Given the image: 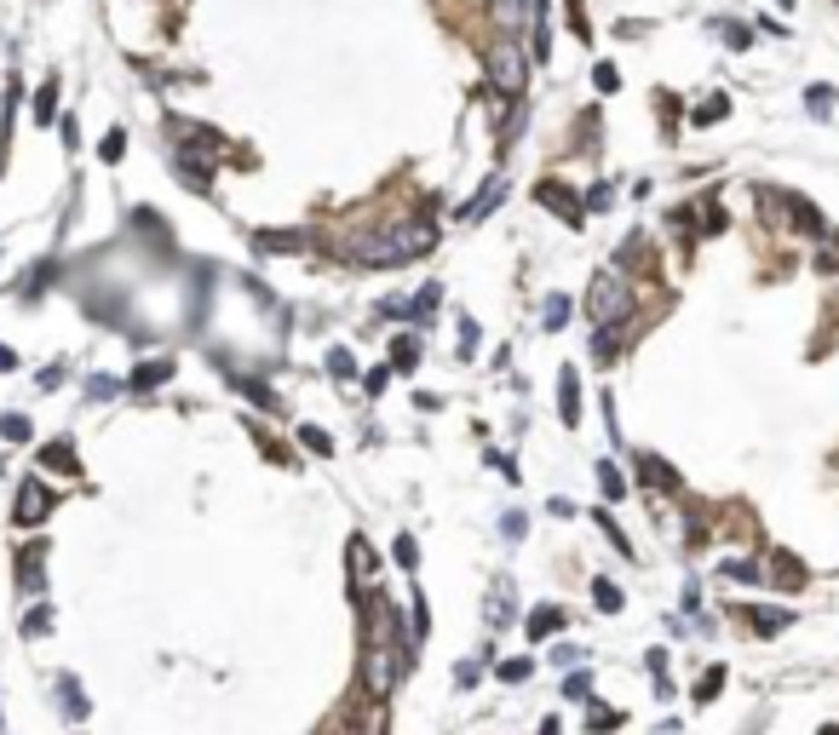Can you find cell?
Masks as SVG:
<instances>
[{
    "instance_id": "6da1fadb",
    "label": "cell",
    "mask_w": 839,
    "mask_h": 735,
    "mask_svg": "<svg viewBox=\"0 0 839 735\" xmlns=\"http://www.w3.org/2000/svg\"><path fill=\"white\" fill-rule=\"evenodd\" d=\"M438 247V218H402V225H380V230H356L346 242L351 264L368 271H392V264H414Z\"/></svg>"
},
{
    "instance_id": "7a4b0ae2",
    "label": "cell",
    "mask_w": 839,
    "mask_h": 735,
    "mask_svg": "<svg viewBox=\"0 0 839 735\" xmlns=\"http://www.w3.org/2000/svg\"><path fill=\"white\" fill-rule=\"evenodd\" d=\"M409 661H414V644L397 638L392 603L368 609V632H363V684H368V695H392L402 684V666Z\"/></svg>"
},
{
    "instance_id": "3957f363",
    "label": "cell",
    "mask_w": 839,
    "mask_h": 735,
    "mask_svg": "<svg viewBox=\"0 0 839 735\" xmlns=\"http://www.w3.org/2000/svg\"><path fill=\"white\" fill-rule=\"evenodd\" d=\"M586 317H593V327L627 322V317H632V288H627V276H621V271H598L593 288H586Z\"/></svg>"
},
{
    "instance_id": "277c9868",
    "label": "cell",
    "mask_w": 839,
    "mask_h": 735,
    "mask_svg": "<svg viewBox=\"0 0 839 735\" xmlns=\"http://www.w3.org/2000/svg\"><path fill=\"white\" fill-rule=\"evenodd\" d=\"M484 69H489V87L501 92V98H523V87H530V58H523L518 35L494 41L489 58H484Z\"/></svg>"
},
{
    "instance_id": "5b68a950",
    "label": "cell",
    "mask_w": 839,
    "mask_h": 735,
    "mask_svg": "<svg viewBox=\"0 0 839 735\" xmlns=\"http://www.w3.org/2000/svg\"><path fill=\"white\" fill-rule=\"evenodd\" d=\"M535 201H540V207H552L569 230H581V218H586V213H581V201H575L569 190H558L552 179H540V184H535Z\"/></svg>"
},
{
    "instance_id": "8992f818",
    "label": "cell",
    "mask_w": 839,
    "mask_h": 735,
    "mask_svg": "<svg viewBox=\"0 0 839 735\" xmlns=\"http://www.w3.org/2000/svg\"><path fill=\"white\" fill-rule=\"evenodd\" d=\"M46 511H52V489H46L41 477H29L18 489V511H12V518H18V523H41Z\"/></svg>"
},
{
    "instance_id": "52a82bcc",
    "label": "cell",
    "mask_w": 839,
    "mask_h": 735,
    "mask_svg": "<svg viewBox=\"0 0 839 735\" xmlns=\"http://www.w3.org/2000/svg\"><path fill=\"white\" fill-rule=\"evenodd\" d=\"M501 201H506V179H489L472 201H460V218H466V225H477V218H489Z\"/></svg>"
},
{
    "instance_id": "ba28073f",
    "label": "cell",
    "mask_w": 839,
    "mask_h": 735,
    "mask_svg": "<svg viewBox=\"0 0 839 735\" xmlns=\"http://www.w3.org/2000/svg\"><path fill=\"white\" fill-rule=\"evenodd\" d=\"M41 581H46V546H18V586L41 592Z\"/></svg>"
},
{
    "instance_id": "9c48e42d",
    "label": "cell",
    "mask_w": 839,
    "mask_h": 735,
    "mask_svg": "<svg viewBox=\"0 0 839 735\" xmlns=\"http://www.w3.org/2000/svg\"><path fill=\"white\" fill-rule=\"evenodd\" d=\"M535 6H540V0H494V6H489V18L501 23L506 35H518L523 18H535Z\"/></svg>"
},
{
    "instance_id": "30bf717a",
    "label": "cell",
    "mask_w": 839,
    "mask_h": 735,
    "mask_svg": "<svg viewBox=\"0 0 839 735\" xmlns=\"http://www.w3.org/2000/svg\"><path fill=\"white\" fill-rule=\"evenodd\" d=\"M558 414H564V426L575 431V419H581V380H575V368L558 373Z\"/></svg>"
},
{
    "instance_id": "8fae6325",
    "label": "cell",
    "mask_w": 839,
    "mask_h": 735,
    "mask_svg": "<svg viewBox=\"0 0 839 735\" xmlns=\"http://www.w3.org/2000/svg\"><path fill=\"white\" fill-rule=\"evenodd\" d=\"M788 213H794V225H799V236H811V242H822L828 236V225H822V213L811 207L805 196H788Z\"/></svg>"
},
{
    "instance_id": "7c38bea8",
    "label": "cell",
    "mask_w": 839,
    "mask_h": 735,
    "mask_svg": "<svg viewBox=\"0 0 839 735\" xmlns=\"http://www.w3.org/2000/svg\"><path fill=\"white\" fill-rule=\"evenodd\" d=\"M639 477H644V489H678V472L661 455H639Z\"/></svg>"
},
{
    "instance_id": "4fadbf2b",
    "label": "cell",
    "mask_w": 839,
    "mask_h": 735,
    "mask_svg": "<svg viewBox=\"0 0 839 735\" xmlns=\"http://www.w3.org/2000/svg\"><path fill=\"white\" fill-rule=\"evenodd\" d=\"M254 242H259V253H300V247H305L300 230H259Z\"/></svg>"
},
{
    "instance_id": "5bb4252c",
    "label": "cell",
    "mask_w": 839,
    "mask_h": 735,
    "mask_svg": "<svg viewBox=\"0 0 839 735\" xmlns=\"http://www.w3.org/2000/svg\"><path fill=\"white\" fill-rule=\"evenodd\" d=\"M558 627H564V609H558V603H540L535 615H530V644H540V638H552Z\"/></svg>"
},
{
    "instance_id": "9a60e30c",
    "label": "cell",
    "mask_w": 839,
    "mask_h": 735,
    "mask_svg": "<svg viewBox=\"0 0 839 735\" xmlns=\"http://www.w3.org/2000/svg\"><path fill=\"white\" fill-rule=\"evenodd\" d=\"M41 465H46V472H75V443H69V436L46 443V448H41Z\"/></svg>"
},
{
    "instance_id": "2e32d148",
    "label": "cell",
    "mask_w": 839,
    "mask_h": 735,
    "mask_svg": "<svg viewBox=\"0 0 839 735\" xmlns=\"http://www.w3.org/2000/svg\"><path fill=\"white\" fill-rule=\"evenodd\" d=\"M438 299H443V288H438V281H426V288L414 293V305H402V317H409V322H420V317H431V310H438Z\"/></svg>"
},
{
    "instance_id": "e0dca14e",
    "label": "cell",
    "mask_w": 839,
    "mask_h": 735,
    "mask_svg": "<svg viewBox=\"0 0 839 735\" xmlns=\"http://www.w3.org/2000/svg\"><path fill=\"white\" fill-rule=\"evenodd\" d=\"M346 552H351V581H363V574H374V546H368L363 535H351V546H346Z\"/></svg>"
},
{
    "instance_id": "ac0fdd59",
    "label": "cell",
    "mask_w": 839,
    "mask_h": 735,
    "mask_svg": "<svg viewBox=\"0 0 839 735\" xmlns=\"http://www.w3.org/2000/svg\"><path fill=\"white\" fill-rule=\"evenodd\" d=\"M748 620H753V632L776 638V632H782V627H788V620H794V615H788V609H748Z\"/></svg>"
},
{
    "instance_id": "d6986e66",
    "label": "cell",
    "mask_w": 839,
    "mask_h": 735,
    "mask_svg": "<svg viewBox=\"0 0 839 735\" xmlns=\"http://www.w3.org/2000/svg\"><path fill=\"white\" fill-rule=\"evenodd\" d=\"M167 380H173V363H167V356H161V363H144V368L133 373V390H150V385H167Z\"/></svg>"
},
{
    "instance_id": "ffe728a7",
    "label": "cell",
    "mask_w": 839,
    "mask_h": 735,
    "mask_svg": "<svg viewBox=\"0 0 839 735\" xmlns=\"http://www.w3.org/2000/svg\"><path fill=\"white\" fill-rule=\"evenodd\" d=\"M593 603L604 609V615H621V603H627V592H621L615 581H593Z\"/></svg>"
},
{
    "instance_id": "44dd1931",
    "label": "cell",
    "mask_w": 839,
    "mask_h": 735,
    "mask_svg": "<svg viewBox=\"0 0 839 735\" xmlns=\"http://www.w3.org/2000/svg\"><path fill=\"white\" fill-rule=\"evenodd\" d=\"M530 672H535V661H530V655H512V661H501V666H494V678H501V684H530Z\"/></svg>"
},
{
    "instance_id": "7402d4cb",
    "label": "cell",
    "mask_w": 839,
    "mask_h": 735,
    "mask_svg": "<svg viewBox=\"0 0 839 735\" xmlns=\"http://www.w3.org/2000/svg\"><path fill=\"white\" fill-rule=\"evenodd\" d=\"M707 29H713V35H724L730 46H736V52H742V46H753V29H748V23H730V18H713Z\"/></svg>"
},
{
    "instance_id": "603a6c76",
    "label": "cell",
    "mask_w": 839,
    "mask_h": 735,
    "mask_svg": "<svg viewBox=\"0 0 839 735\" xmlns=\"http://www.w3.org/2000/svg\"><path fill=\"white\" fill-rule=\"evenodd\" d=\"M805 104H811V115H834V87L811 81V87H805Z\"/></svg>"
},
{
    "instance_id": "cb8c5ba5",
    "label": "cell",
    "mask_w": 839,
    "mask_h": 735,
    "mask_svg": "<svg viewBox=\"0 0 839 735\" xmlns=\"http://www.w3.org/2000/svg\"><path fill=\"white\" fill-rule=\"evenodd\" d=\"M392 363H397V373H409V368L420 363V339H414V334H402L397 345H392Z\"/></svg>"
},
{
    "instance_id": "d4e9b609",
    "label": "cell",
    "mask_w": 839,
    "mask_h": 735,
    "mask_svg": "<svg viewBox=\"0 0 839 735\" xmlns=\"http://www.w3.org/2000/svg\"><path fill=\"white\" fill-rule=\"evenodd\" d=\"M719 684H724V666H707L702 678H696V701H702V707H707V701H719Z\"/></svg>"
},
{
    "instance_id": "484cf974",
    "label": "cell",
    "mask_w": 839,
    "mask_h": 735,
    "mask_svg": "<svg viewBox=\"0 0 839 735\" xmlns=\"http://www.w3.org/2000/svg\"><path fill=\"white\" fill-rule=\"evenodd\" d=\"M770 581H776V586H799V581H805V569L782 552V557H776V569H770Z\"/></svg>"
},
{
    "instance_id": "4316f807",
    "label": "cell",
    "mask_w": 839,
    "mask_h": 735,
    "mask_svg": "<svg viewBox=\"0 0 839 735\" xmlns=\"http://www.w3.org/2000/svg\"><path fill=\"white\" fill-rule=\"evenodd\" d=\"M598 489H604V494H610V500H621V494H627V477H621V472H615V465H610V460H604V465H598Z\"/></svg>"
},
{
    "instance_id": "83f0119b",
    "label": "cell",
    "mask_w": 839,
    "mask_h": 735,
    "mask_svg": "<svg viewBox=\"0 0 839 735\" xmlns=\"http://www.w3.org/2000/svg\"><path fill=\"white\" fill-rule=\"evenodd\" d=\"M547 327H552V334L569 327V293H552V299H547Z\"/></svg>"
},
{
    "instance_id": "f1b7e54d",
    "label": "cell",
    "mask_w": 839,
    "mask_h": 735,
    "mask_svg": "<svg viewBox=\"0 0 839 735\" xmlns=\"http://www.w3.org/2000/svg\"><path fill=\"white\" fill-rule=\"evenodd\" d=\"M0 436H6V443H29V419L23 414H0Z\"/></svg>"
},
{
    "instance_id": "f546056e",
    "label": "cell",
    "mask_w": 839,
    "mask_h": 735,
    "mask_svg": "<svg viewBox=\"0 0 839 735\" xmlns=\"http://www.w3.org/2000/svg\"><path fill=\"white\" fill-rule=\"evenodd\" d=\"M730 115V98H707V104H696V127H707V121H724Z\"/></svg>"
},
{
    "instance_id": "4dcf8cb0",
    "label": "cell",
    "mask_w": 839,
    "mask_h": 735,
    "mask_svg": "<svg viewBox=\"0 0 839 735\" xmlns=\"http://www.w3.org/2000/svg\"><path fill=\"white\" fill-rule=\"evenodd\" d=\"M52 115H58V87L46 81V87L35 92V121H52Z\"/></svg>"
},
{
    "instance_id": "1f68e13d",
    "label": "cell",
    "mask_w": 839,
    "mask_h": 735,
    "mask_svg": "<svg viewBox=\"0 0 839 735\" xmlns=\"http://www.w3.org/2000/svg\"><path fill=\"white\" fill-rule=\"evenodd\" d=\"M328 373H334V380H351V373H356V363H351V351H346V345H334V351H328Z\"/></svg>"
},
{
    "instance_id": "d6a6232c",
    "label": "cell",
    "mask_w": 839,
    "mask_h": 735,
    "mask_svg": "<svg viewBox=\"0 0 839 735\" xmlns=\"http://www.w3.org/2000/svg\"><path fill=\"white\" fill-rule=\"evenodd\" d=\"M300 443H305V448H317V455H334V436H328V431H317V426H300Z\"/></svg>"
},
{
    "instance_id": "836d02e7",
    "label": "cell",
    "mask_w": 839,
    "mask_h": 735,
    "mask_svg": "<svg viewBox=\"0 0 839 735\" xmlns=\"http://www.w3.org/2000/svg\"><path fill=\"white\" fill-rule=\"evenodd\" d=\"M586 724H593V730H610V724H627V712H621V707H593V712H586Z\"/></svg>"
},
{
    "instance_id": "e575fe53",
    "label": "cell",
    "mask_w": 839,
    "mask_h": 735,
    "mask_svg": "<svg viewBox=\"0 0 839 735\" xmlns=\"http://www.w3.org/2000/svg\"><path fill=\"white\" fill-rule=\"evenodd\" d=\"M98 155H104V161H121V155H127V133H104Z\"/></svg>"
},
{
    "instance_id": "d590c367",
    "label": "cell",
    "mask_w": 839,
    "mask_h": 735,
    "mask_svg": "<svg viewBox=\"0 0 839 735\" xmlns=\"http://www.w3.org/2000/svg\"><path fill=\"white\" fill-rule=\"evenodd\" d=\"M564 695H569V701H593V678H586V672L564 678Z\"/></svg>"
},
{
    "instance_id": "8d00e7d4",
    "label": "cell",
    "mask_w": 839,
    "mask_h": 735,
    "mask_svg": "<svg viewBox=\"0 0 839 735\" xmlns=\"http://www.w3.org/2000/svg\"><path fill=\"white\" fill-rule=\"evenodd\" d=\"M593 87H598V92H621V69H615V64H598V69H593Z\"/></svg>"
},
{
    "instance_id": "74e56055",
    "label": "cell",
    "mask_w": 839,
    "mask_h": 735,
    "mask_svg": "<svg viewBox=\"0 0 839 735\" xmlns=\"http://www.w3.org/2000/svg\"><path fill=\"white\" fill-rule=\"evenodd\" d=\"M392 557L402 563V569H414V563H420V552H414V535H397V546H392Z\"/></svg>"
},
{
    "instance_id": "f35d334b",
    "label": "cell",
    "mask_w": 839,
    "mask_h": 735,
    "mask_svg": "<svg viewBox=\"0 0 839 735\" xmlns=\"http://www.w3.org/2000/svg\"><path fill=\"white\" fill-rule=\"evenodd\" d=\"M58 690H64V712H69V718H87V701L75 695V678H64Z\"/></svg>"
},
{
    "instance_id": "ab89813d",
    "label": "cell",
    "mask_w": 839,
    "mask_h": 735,
    "mask_svg": "<svg viewBox=\"0 0 839 735\" xmlns=\"http://www.w3.org/2000/svg\"><path fill=\"white\" fill-rule=\"evenodd\" d=\"M477 672H484V661H460V666H455V690H472Z\"/></svg>"
},
{
    "instance_id": "60d3db41",
    "label": "cell",
    "mask_w": 839,
    "mask_h": 735,
    "mask_svg": "<svg viewBox=\"0 0 839 735\" xmlns=\"http://www.w3.org/2000/svg\"><path fill=\"white\" fill-rule=\"evenodd\" d=\"M724 574H730V581H759V563H748V557H736V563H730Z\"/></svg>"
},
{
    "instance_id": "b9f144b4",
    "label": "cell",
    "mask_w": 839,
    "mask_h": 735,
    "mask_svg": "<svg viewBox=\"0 0 839 735\" xmlns=\"http://www.w3.org/2000/svg\"><path fill=\"white\" fill-rule=\"evenodd\" d=\"M12 363H18V356H12V351H6V345H0V368H12Z\"/></svg>"
},
{
    "instance_id": "7bdbcfd3",
    "label": "cell",
    "mask_w": 839,
    "mask_h": 735,
    "mask_svg": "<svg viewBox=\"0 0 839 735\" xmlns=\"http://www.w3.org/2000/svg\"><path fill=\"white\" fill-rule=\"evenodd\" d=\"M776 6H782V12H794V6H799V0H776Z\"/></svg>"
}]
</instances>
